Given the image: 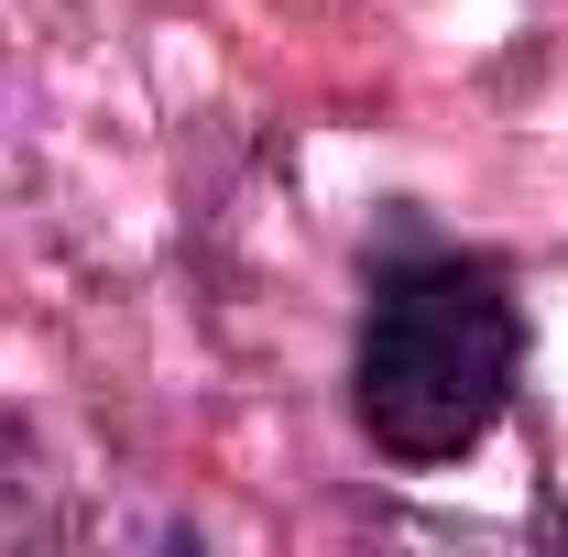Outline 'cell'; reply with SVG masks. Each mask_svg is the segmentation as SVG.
<instances>
[{
	"mask_svg": "<svg viewBox=\"0 0 568 557\" xmlns=\"http://www.w3.org/2000/svg\"><path fill=\"white\" fill-rule=\"evenodd\" d=\"M514 361H525L514 284L493 263H470V252H405V263L372 274L351 405L383 459L437 470V459L493 437V416L514 405Z\"/></svg>",
	"mask_w": 568,
	"mask_h": 557,
	"instance_id": "6da1fadb",
	"label": "cell"
},
{
	"mask_svg": "<svg viewBox=\"0 0 568 557\" xmlns=\"http://www.w3.org/2000/svg\"><path fill=\"white\" fill-rule=\"evenodd\" d=\"M22 492H33V448H22V426L0 416V514H11Z\"/></svg>",
	"mask_w": 568,
	"mask_h": 557,
	"instance_id": "7a4b0ae2",
	"label": "cell"
}]
</instances>
